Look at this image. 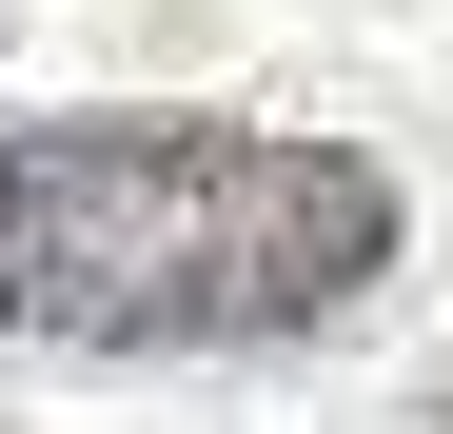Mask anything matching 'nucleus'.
<instances>
[{
    "label": "nucleus",
    "mask_w": 453,
    "mask_h": 434,
    "mask_svg": "<svg viewBox=\"0 0 453 434\" xmlns=\"http://www.w3.org/2000/svg\"><path fill=\"white\" fill-rule=\"evenodd\" d=\"M434 434H453V395H434Z\"/></svg>",
    "instance_id": "f03ea898"
},
{
    "label": "nucleus",
    "mask_w": 453,
    "mask_h": 434,
    "mask_svg": "<svg viewBox=\"0 0 453 434\" xmlns=\"http://www.w3.org/2000/svg\"><path fill=\"white\" fill-rule=\"evenodd\" d=\"M395 276V178L296 119H0V336L59 355H237Z\"/></svg>",
    "instance_id": "f257e3e1"
}]
</instances>
